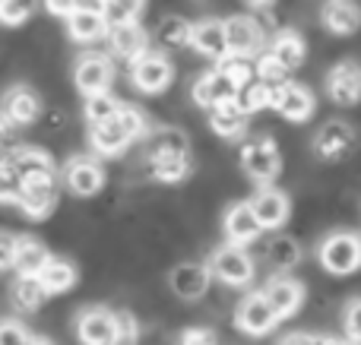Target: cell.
<instances>
[{
    "label": "cell",
    "mask_w": 361,
    "mask_h": 345,
    "mask_svg": "<svg viewBox=\"0 0 361 345\" xmlns=\"http://www.w3.org/2000/svg\"><path fill=\"white\" fill-rule=\"evenodd\" d=\"M152 42L165 51H178L184 44L193 42V23H187L184 16H165L152 32Z\"/></svg>",
    "instance_id": "27"
},
{
    "label": "cell",
    "mask_w": 361,
    "mask_h": 345,
    "mask_svg": "<svg viewBox=\"0 0 361 345\" xmlns=\"http://www.w3.org/2000/svg\"><path fill=\"white\" fill-rule=\"evenodd\" d=\"M260 232H263V225L257 222L250 203H235V206L225 213V238H228V244L244 247L260 238Z\"/></svg>",
    "instance_id": "15"
},
{
    "label": "cell",
    "mask_w": 361,
    "mask_h": 345,
    "mask_svg": "<svg viewBox=\"0 0 361 345\" xmlns=\"http://www.w3.org/2000/svg\"><path fill=\"white\" fill-rule=\"evenodd\" d=\"M254 70H257V80L260 82H267L273 92H279L282 86H288V70L282 67L279 61H276L273 54H263L260 61L254 63Z\"/></svg>",
    "instance_id": "38"
},
{
    "label": "cell",
    "mask_w": 361,
    "mask_h": 345,
    "mask_svg": "<svg viewBox=\"0 0 361 345\" xmlns=\"http://www.w3.org/2000/svg\"><path fill=\"white\" fill-rule=\"evenodd\" d=\"M267 257H269V263H273L276 270H292V266L298 263L301 251H298V244H295L292 238H282V234H279V238L269 241Z\"/></svg>",
    "instance_id": "37"
},
{
    "label": "cell",
    "mask_w": 361,
    "mask_h": 345,
    "mask_svg": "<svg viewBox=\"0 0 361 345\" xmlns=\"http://www.w3.org/2000/svg\"><path fill=\"white\" fill-rule=\"evenodd\" d=\"M345 345H361V339H349V342H345Z\"/></svg>",
    "instance_id": "52"
},
{
    "label": "cell",
    "mask_w": 361,
    "mask_h": 345,
    "mask_svg": "<svg viewBox=\"0 0 361 345\" xmlns=\"http://www.w3.org/2000/svg\"><path fill=\"white\" fill-rule=\"evenodd\" d=\"M263 295H267V301L273 304V310L279 314V320H286V317H292L295 310L301 308V301H305V285L288 276H276L267 282Z\"/></svg>",
    "instance_id": "16"
},
{
    "label": "cell",
    "mask_w": 361,
    "mask_h": 345,
    "mask_svg": "<svg viewBox=\"0 0 361 345\" xmlns=\"http://www.w3.org/2000/svg\"><path fill=\"white\" fill-rule=\"evenodd\" d=\"M190 44L203 57H209V61H216V63L231 54L222 19H200V23H193V42Z\"/></svg>",
    "instance_id": "13"
},
{
    "label": "cell",
    "mask_w": 361,
    "mask_h": 345,
    "mask_svg": "<svg viewBox=\"0 0 361 345\" xmlns=\"http://www.w3.org/2000/svg\"><path fill=\"white\" fill-rule=\"evenodd\" d=\"M238 95H241V86L219 67L203 73L193 82V101H197L200 108H209V111L216 105H225V101H238Z\"/></svg>",
    "instance_id": "6"
},
{
    "label": "cell",
    "mask_w": 361,
    "mask_h": 345,
    "mask_svg": "<svg viewBox=\"0 0 361 345\" xmlns=\"http://www.w3.org/2000/svg\"><path fill=\"white\" fill-rule=\"evenodd\" d=\"M121 101L114 99L111 92H105V95H92V99H86V120L92 127H99V124H108V120H114L121 114Z\"/></svg>",
    "instance_id": "35"
},
{
    "label": "cell",
    "mask_w": 361,
    "mask_h": 345,
    "mask_svg": "<svg viewBox=\"0 0 361 345\" xmlns=\"http://www.w3.org/2000/svg\"><path fill=\"white\" fill-rule=\"evenodd\" d=\"M51 263V253L42 241L35 238H19V257H16V272L23 279H38L44 266Z\"/></svg>",
    "instance_id": "25"
},
{
    "label": "cell",
    "mask_w": 361,
    "mask_h": 345,
    "mask_svg": "<svg viewBox=\"0 0 361 345\" xmlns=\"http://www.w3.org/2000/svg\"><path fill=\"white\" fill-rule=\"evenodd\" d=\"M32 345H51L48 339H32Z\"/></svg>",
    "instance_id": "51"
},
{
    "label": "cell",
    "mask_w": 361,
    "mask_h": 345,
    "mask_svg": "<svg viewBox=\"0 0 361 345\" xmlns=\"http://www.w3.org/2000/svg\"><path fill=\"white\" fill-rule=\"evenodd\" d=\"M67 32H70V38L73 42H95V38H102V35H108V23H105V16L102 13H82V10H76L73 16L67 19Z\"/></svg>",
    "instance_id": "29"
},
{
    "label": "cell",
    "mask_w": 361,
    "mask_h": 345,
    "mask_svg": "<svg viewBox=\"0 0 361 345\" xmlns=\"http://www.w3.org/2000/svg\"><path fill=\"white\" fill-rule=\"evenodd\" d=\"M317 345H343L339 339H330V336H317Z\"/></svg>",
    "instance_id": "49"
},
{
    "label": "cell",
    "mask_w": 361,
    "mask_h": 345,
    "mask_svg": "<svg viewBox=\"0 0 361 345\" xmlns=\"http://www.w3.org/2000/svg\"><path fill=\"white\" fill-rule=\"evenodd\" d=\"M320 23L333 35H352L361 25V6L355 0H326L324 10H320Z\"/></svg>",
    "instance_id": "20"
},
{
    "label": "cell",
    "mask_w": 361,
    "mask_h": 345,
    "mask_svg": "<svg viewBox=\"0 0 361 345\" xmlns=\"http://www.w3.org/2000/svg\"><path fill=\"white\" fill-rule=\"evenodd\" d=\"M108 48H111L114 57H124L127 63H137L143 54H149V35L133 25H118V29L108 32Z\"/></svg>",
    "instance_id": "17"
},
{
    "label": "cell",
    "mask_w": 361,
    "mask_h": 345,
    "mask_svg": "<svg viewBox=\"0 0 361 345\" xmlns=\"http://www.w3.org/2000/svg\"><path fill=\"white\" fill-rule=\"evenodd\" d=\"M76 336L82 345H114L118 339V314L105 308H89L76 320Z\"/></svg>",
    "instance_id": "8"
},
{
    "label": "cell",
    "mask_w": 361,
    "mask_h": 345,
    "mask_svg": "<svg viewBox=\"0 0 361 345\" xmlns=\"http://www.w3.org/2000/svg\"><path fill=\"white\" fill-rule=\"evenodd\" d=\"M140 10H143V0H105L102 16H105L108 29H118V25H133L137 23Z\"/></svg>",
    "instance_id": "33"
},
{
    "label": "cell",
    "mask_w": 361,
    "mask_h": 345,
    "mask_svg": "<svg viewBox=\"0 0 361 345\" xmlns=\"http://www.w3.org/2000/svg\"><path fill=\"white\" fill-rule=\"evenodd\" d=\"M247 118L250 114L244 111L238 101H225V105H216L209 111V127L225 139H238L244 130H247Z\"/></svg>",
    "instance_id": "24"
},
{
    "label": "cell",
    "mask_w": 361,
    "mask_h": 345,
    "mask_svg": "<svg viewBox=\"0 0 361 345\" xmlns=\"http://www.w3.org/2000/svg\"><path fill=\"white\" fill-rule=\"evenodd\" d=\"M76 10H82V13H102V10H105V0H76Z\"/></svg>",
    "instance_id": "48"
},
{
    "label": "cell",
    "mask_w": 361,
    "mask_h": 345,
    "mask_svg": "<svg viewBox=\"0 0 361 345\" xmlns=\"http://www.w3.org/2000/svg\"><path fill=\"white\" fill-rule=\"evenodd\" d=\"M326 92H330V99L336 105H355L361 99V63L339 61L326 73Z\"/></svg>",
    "instance_id": "11"
},
{
    "label": "cell",
    "mask_w": 361,
    "mask_h": 345,
    "mask_svg": "<svg viewBox=\"0 0 361 345\" xmlns=\"http://www.w3.org/2000/svg\"><path fill=\"white\" fill-rule=\"evenodd\" d=\"M209 266L203 263H180L171 270V289H175L178 298H184V301H197V298L206 295V289H209Z\"/></svg>",
    "instance_id": "18"
},
{
    "label": "cell",
    "mask_w": 361,
    "mask_h": 345,
    "mask_svg": "<svg viewBox=\"0 0 361 345\" xmlns=\"http://www.w3.org/2000/svg\"><path fill=\"white\" fill-rule=\"evenodd\" d=\"M118 120L124 124V130L130 133V139H140L146 133V118H143V111H140V108L124 105V108H121V114H118Z\"/></svg>",
    "instance_id": "40"
},
{
    "label": "cell",
    "mask_w": 361,
    "mask_h": 345,
    "mask_svg": "<svg viewBox=\"0 0 361 345\" xmlns=\"http://www.w3.org/2000/svg\"><path fill=\"white\" fill-rule=\"evenodd\" d=\"M273 0H247V6H269Z\"/></svg>",
    "instance_id": "50"
},
{
    "label": "cell",
    "mask_w": 361,
    "mask_h": 345,
    "mask_svg": "<svg viewBox=\"0 0 361 345\" xmlns=\"http://www.w3.org/2000/svg\"><path fill=\"white\" fill-rule=\"evenodd\" d=\"M171 76H175V70H171V61L162 54V51H149V54H143L137 63H130L133 86L146 95L165 92V89L171 86Z\"/></svg>",
    "instance_id": "2"
},
{
    "label": "cell",
    "mask_w": 361,
    "mask_h": 345,
    "mask_svg": "<svg viewBox=\"0 0 361 345\" xmlns=\"http://www.w3.org/2000/svg\"><path fill=\"white\" fill-rule=\"evenodd\" d=\"M273 108L286 120H292V124H305V120L314 114V95H311V89L307 86L288 82V86H282L279 92H276Z\"/></svg>",
    "instance_id": "14"
},
{
    "label": "cell",
    "mask_w": 361,
    "mask_h": 345,
    "mask_svg": "<svg viewBox=\"0 0 361 345\" xmlns=\"http://www.w3.org/2000/svg\"><path fill=\"white\" fill-rule=\"evenodd\" d=\"M44 298H48V291H44L42 279H23L19 276V282L13 285V304H16L19 310H38Z\"/></svg>",
    "instance_id": "34"
},
{
    "label": "cell",
    "mask_w": 361,
    "mask_h": 345,
    "mask_svg": "<svg viewBox=\"0 0 361 345\" xmlns=\"http://www.w3.org/2000/svg\"><path fill=\"white\" fill-rule=\"evenodd\" d=\"M137 339H140L137 317L127 314V310H121L118 314V339H114V345H137Z\"/></svg>",
    "instance_id": "41"
},
{
    "label": "cell",
    "mask_w": 361,
    "mask_h": 345,
    "mask_svg": "<svg viewBox=\"0 0 361 345\" xmlns=\"http://www.w3.org/2000/svg\"><path fill=\"white\" fill-rule=\"evenodd\" d=\"M345 333L349 339H361V298L345 308Z\"/></svg>",
    "instance_id": "45"
},
{
    "label": "cell",
    "mask_w": 361,
    "mask_h": 345,
    "mask_svg": "<svg viewBox=\"0 0 361 345\" xmlns=\"http://www.w3.org/2000/svg\"><path fill=\"white\" fill-rule=\"evenodd\" d=\"M254 206V215L263 228H282L288 219V196L282 190H273V187H263L260 194L250 200Z\"/></svg>",
    "instance_id": "23"
},
{
    "label": "cell",
    "mask_w": 361,
    "mask_h": 345,
    "mask_svg": "<svg viewBox=\"0 0 361 345\" xmlns=\"http://www.w3.org/2000/svg\"><path fill=\"white\" fill-rule=\"evenodd\" d=\"M178 345H219V339H216V333H212V330L190 327V330H184V333H180Z\"/></svg>",
    "instance_id": "43"
},
{
    "label": "cell",
    "mask_w": 361,
    "mask_h": 345,
    "mask_svg": "<svg viewBox=\"0 0 361 345\" xmlns=\"http://www.w3.org/2000/svg\"><path fill=\"white\" fill-rule=\"evenodd\" d=\"M225 35H228V51L235 57H254L263 51V29L250 16H231L225 19Z\"/></svg>",
    "instance_id": "10"
},
{
    "label": "cell",
    "mask_w": 361,
    "mask_h": 345,
    "mask_svg": "<svg viewBox=\"0 0 361 345\" xmlns=\"http://www.w3.org/2000/svg\"><path fill=\"white\" fill-rule=\"evenodd\" d=\"M152 156H190V143L175 127H162L149 137V158Z\"/></svg>",
    "instance_id": "32"
},
{
    "label": "cell",
    "mask_w": 361,
    "mask_h": 345,
    "mask_svg": "<svg viewBox=\"0 0 361 345\" xmlns=\"http://www.w3.org/2000/svg\"><path fill=\"white\" fill-rule=\"evenodd\" d=\"M209 270L219 282L225 285H247L254 279V260L247 257V251L238 244H225L212 253Z\"/></svg>",
    "instance_id": "3"
},
{
    "label": "cell",
    "mask_w": 361,
    "mask_h": 345,
    "mask_svg": "<svg viewBox=\"0 0 361 345\" xmlns=\"http://www.w3.org/2000/svg\"><path fill=\"white\" fill-rule=\"evenodd\" d=\"M114 80V63L105 54H82V61L76 63V89L86 99L92 95H105L111 89Z\"/></svg>",
    "instance_id": "7"
},
{
    "label": "cell",
    "mask_w": 361,
    "mask_h": 345,
    "mask_svg": "<svg viewBox=\"0 0 361 345\" xmlns=\"http://www.w3.org/2000/svg\"><path fill=\"white\" fill-rule=\"evenodd\" d=\"M16 257H19V238L4 234L0 238V266L4 270H16Z\"/></svg>",
    "instance_id": "44"
},
{
    "label": "cell",
    "mask_w": 361,
    "mask_h": 345,
    "mask_svg": "<svg viewBox=\"0 0 361 345\" xmlns=\"http://www.w3.org/2000/svg\"><path fill=\"white\" fill-rule=\"evenodd\" d=\"M42 114V99L29 86H13L4 95V120L10 124H35Z\"/></svg>",
    "instance_id": "19"
},
{
    "label": "cell",
    "mask_w": 361,
    "mask_h": 345,
    "mask_svg": "<svg viewBox=\"0 0 361 345\" xmlns=\"http://www.w3.org/2000/svg\"><path fill=\"white\" fill-rule=\"evenodd\" d=\"M352 149H355V130H352L345 120H330V124H324L317 130V137H314V152H317L320 158H326V162H339V158H345Z\"/></svg>",
    "instance_id": "9"
},
{
    "label": "cell",
    "mask_w": 361,
    "mask_h": 345,
    "mask_svg": "<svg viewBox=\"0 0 361 345\" xmlns=\"http://www.w3.org/2000/svg\"><path fill=\"white\" fill-rule=\"evenodd\" d=\"M6 156H10V162L16 165L23 184H29V181H54V165H51L48 152L32 149V146H23V149L6 152Z\"/></svg>",
    "instance_id": "21"
},
{
    "label": "cell",
    "mask_w": 361,
    "mask_h": 345,
    "mask_svg": "<svg viewBox=\"0 0 361 345\" xmlns=\"http://www.w3.org/2000/svg\"><path fill=\"white\" fill-rule=\"evenodd\" d=\"M89 139H92V149H95V152H102V156H118L121 149H127V146L133 143L130 133L124 130V124H121L118 118L108 120V124L92 127Z\"/></svg>",
    "instance_id": "26"
},
{
    "label": "cell",
    "mask_w": 361,
    "mask_h": 345,
    "mask_svg": "<svg viewBox=\"0 0 361 345\" xmlns=\"http://www.w3.org/2000/svg\"><path fill=\"white\" fill-rule=\"evenodd\" d=\"M63 184H67L70 194L76 196H92L102 190L105 184V171L99 162L92 158H70V165L63 168Z\"/></svg>",
    "instance_id": "12"
},
{
    "label": "cell",
    "mask_w": 361,
    "mask_h": 345,
    "mask_svg": "<svg viewBox=\"0 0 361 345\" xmlns=\"http://www.w3.org/2000/svg\"><path fill=\"white\" fill-rule=\"evenodd\" d=\"M0 345H32V336L16 320H6L0 327Z\"/></svg>",
    "instance_id": "42"
},
{
    "label": "cell",
    "mask_w": 361,
    "mask_h": 345,
    "mask_svg": "<svg viewBox=\"0 0 361 345\" xmlns=\"http://www.w3.org/2000/svg\"><path fill=\"white\" fill-rule=\"evenodd\" d=\"M320 266L333 276H349L361 266V238L352 232H336L320 244Z\"/></svg>",
    "instance_id": "1"
},
{
    "label": "cell",
    "mask_w": 361,
    "mask_h": 345,
    "mask_svg": "<svg viewBox=\"0 0 361 345\" xmlns=\"http://www.w3.org/2000/svg\"><path fill=\"white\" fill-rule=\"evenodd\" d=\"M235 323H238V330H244L247 336H267L269 330L279 323V314L273 310V304L267 301L263 291H254V295H247L238 304Z\"/></svg>",
    "instance_id": "5"
},
{
    "label": "cell",
    "mask_w": 361,
    "mask_h": 345,
    "mask_svg": "<svg viewBox=\"0 0 361 345\" xmlns=\"http://www.w3.org/2000/svg\"><path fill=\"white\" fill-rule=\"evenodd\" d=\"M269 54L276 57V61L282 63V67L292 73V70H298L301 63H305V54H307V48H305V38L298 35V32H279L276 35V42H273V51Z\"/></svg>",
    "instance_id": "28"
},
{
    "label": "cell",
    "mask_w": 361,
    "mask_h": 345,
    "mask_svg": "<svg viewBox=\"0 0 361 345\" xmlns=\"http://www.w3.org/2000/svg\"><path fill=\"white\" fill-rule=\"evenodd\" d=\"M35 10V0H0V19L6 25H19L32 16Z\"/></svg>",
    "instance_id": "39"
},
{
    "label": "cell",
    "mask_w": 361,
    "mask_h": 345,
    "mask_svg": "<svg viewBox=\"0 0 361 345\" xmlns=\"http://www.w3.org/2000/svg\"><path fill=\"white\" fill-rule=\"evenodd\" d=\"M282 345H317V336H305V333H292L282 339Z\"/></svg>",
    "instance_id": "47"
},
{
    "label": "cell",
    "mask_w": 361,
    "mask_h": 345,
    "mask_svg": "<svg viewBox=\"0 0 361 345\" xmlns=\"http://www.w3.org/2000/svg\"><path fill=\"white\" fill-rule=\"evenodd\" d=\"M44 10L54 13V16L70 19L76 13V0H44Z\"/></svg>",
    "instance_id": "46"
},
{
    "label": "cell",
    "mask_w": 361,
    "mask_h": 345,
    "mask_svg": "<svg viewBox=\"0 0 361 345\" xmlns=\"http://www.w3.org/2000/svg\"><path fill=\"white\" fill-rule=\"evenodd\" d=\"M38 279H42V285H44V291H48V295H63V291L73 289L76 270H73V263H67V260L51 257V263L44 266V272Z\"/></svg>",
    "instance_id": "30"
},
{
    "label": "cell",
    "mask_w": 361,
    "mask_h": 345,
    "mask_svg": "<svg viewBox=\"0 0 361 345\" xmlns=\"http://www.w3.org/2000/svg\"><path fill=\"white\" fill-rule=\"evenodd\" d=\"M54 203H57V184L54 181H29V184H23L19 209H23L29 219H44V215L54 209Z\"/></svg>",
    "instance_id": "22"
},
{
    "label": "cell",
    "mask_w": 361,
    "mask_h": 345,
    "mask_svg": "<svg viewBox=\"0 0 361 345\" xmlns=\"http://www.w3.org/2000/svg\"><path fill=\"white\" fill-rule=\"evenodd\" d=\"M273 101H276V92L267 86V82H260V80L247 82V86L241 89V95H238V105H241L247 114L263 111V108H273Z\"/></svg>",
    "instance_id": "36"
},
{
    "label": "cell",
    "mask_w": 361,
    "mask_h": 345,
    "mask_svg": "<svg viewBox=\"0 0 361 345\" xmlns=\"http://www.w3.org/2000/svg\"><path fill=\"white\" fill-rule=\"evenodd\" d=\"M152 177L162 184H178L190 175V156H152L149 158Z\"/></svg>",
    "instance_id": "31"
},
{
    "label": "cell",
    "mask_w": 361,
    "mask_h": 345,
    "mask_svg": "<svg viewBox=\"0 0 361 345\" xmlns=\"http://www.w3.org/2000/svg\"><path fill=\"white\" fill-rule=\"evenodd\" d=\"M241 165H244V171H247V177H254V181H260V184H269L276 175H279L282 158H279V149H276L273 139L260 137V139L244 143Z\"/></svg>",
    "instance_id": "4"
}]
</instances>
